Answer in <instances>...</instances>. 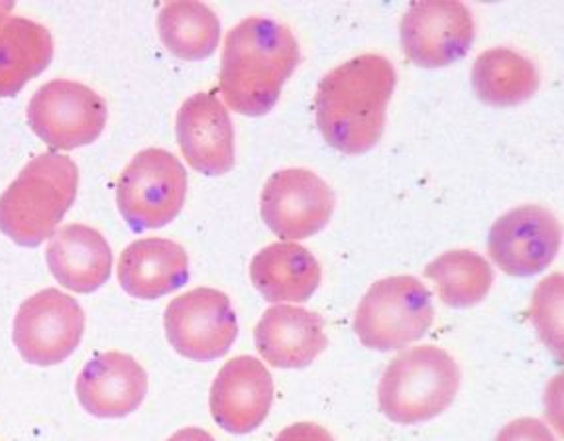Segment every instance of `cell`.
I'll use <instances>...</instances> for the list:
<instances>
[{
	"label": "cell",
	"instance_id": "1",
	"mask_svg": "<svg viewBox=\"0 0 564 441\" xmlns=\"http://www.w3.org/2000/svg\"><path fill=\"white\" fill-rule=\"evenodd\" d=\"M395 82L392 62L378 54L358 55L328 72L315 95V119L327 144L350 157L372 150L386 129Z\"/></svg>",
	"mask_w": 564,
	"mask_h": 441
},
{
	"label": "cell",
	"instance_id": "2",
	"mask_svg": "<svg viewBox=\"0 0 564 441\" xmlns=\"http://www.w3.org/2000/svg\"><path fill=\"white\" fill-rule=\"evenodd\" d=\"M300 62V44L290 28L262 17L242 20L223 47V99L245 117L268 115Z\"/></svg>",
	"mask_w": 564,
	"mask_h": 441
},
{
	"label": "cell",
	"instance_id": "3",
	"mask_svg": "<svg viewBox=\"0 0 564 441\" xmlns=\"http://www.w3.org/2000/svg\"><path fill=\"white\" fill-rule=\"evenodd\" d=\"M79 168L57 152L30 160L0 195V230L20 247L36 248L52 239L74 205Z\"/></svg>",
	"mask_w": 564,
	"mask_h": 441
},
{
	"label": "cell",
	"instance_id": "4",
	"mask_svg": "<svg viewBox=\"0 0 564 441\" xmlns=\"http://www.w3.org/2000/svg\"><path fill=\"white\" fill-rule=\"evenodd\" d=\"M460 388L455 358L435 345L403 351L386 368L378 385L383 416L401 426L429 422L453 405Z\"/></svg>",
	"mask_w": 564,
	"mask_h": 441
},
{
	"label": "cell",
	"instance_id": "5",
	"mask_svg": "<svg viewBox=\"0 0 564 441\" xmlns=\"http://www.w3.org/2000/svg\"><path fill=\"white\" fill-rule=\"evenodd\" d=\"M433 295L415 276H390L370 286L355 315V331L366 349H405L433 325Z\"/></svg>",
	"mask_w": 564,
	"mask_h": 441
},
{
	"label": "cell",
	"instance_id": "6",
	"mask_svg": "<svg viewBox=\"0 0 564 441\" xmlns=\"http://www.w3.org/2000/svg\"><path fill=\"white\" fill-rule=\"evenodd\" d=\"M187 195V172L172 152L147 148L124 168L117 184V205L134 233L172 223Z\"/></svg>",
	"mask_w": 564,
	"mask_h": 441
},
{
	"label": "cell",
	"instance_id": "7",
	"mask_svg": "<svg viewBox=\"0 0 564 441\" xmlns=\"http://www.w3.org/2000/svg\"><path fill=\"white\" fill-rule=\"evenodd\" d=\"M28 125L52 150L89 147L105 130L109 109L99 93L83 83L54 79L28 103Z\"/></svg>",
	"mask_w": 564,
	"mask_h": 441
},
{
	"label": "cell",
	"instance_id": "8",
	"mask_svg": "<svg viewBox=\"0 0 564 441\" xmlns=\"http://www.w3.org/2000/svg\"><path fill=\"white\" fill-rule=\"evenodd\" d=\"M85 331L79 302L57 288H47L22 302L14 318L12 341L20 357L36 367H54L72 357Z\"/></svg>",
	"mask_w": 564,
	"mask_h": 441
},
{
	"label": "cell",
	"instance_id": "9",
	"mask_svg": "<svg viewBox=\"0 0 564 441\" xmlns=\"http://www.w3.org/2000/svg\"><path fill=\"white\" fill-rule=\"evenodd\" d=\"M164 327L173 349L200 363L227 355L238 337L235 308L215 288H195L175 298L165 310Z\"/></svg>",
	"mask_w": 564,
	"mask_h": 441
},
{
	"label": "cell",
	"instance_id": "10",
	"mask_svg": "<svg viewBox=\"0 0 564 441\" xmlns=\"http://www.w3.org/2000/svg\"><path fill=\"white\" fill-rule=\"evenodd\" d=\"M260 212L275 237L310 239L327 227L335 212V193L319 175L288 168L270 175L260 195Z\"/></svg>",
	"mask_w": 564,
	"mask_h": 441
},
{
	"label": "cell",
	"instance_id": "11",
	"mask_svg": "<svg viewBox=\"0 0 564 441\" xmlns=\"http://www.w3.org/2000/svg\"><path fill=\"white\" fill-rule=\"evenodd\" d=\"M474 30L473 12L463 2H417L401 20V47L419 67H446L470 52Z\"/></svg>",
	"mask_w": 564,
	"mask_h": 441
},
{
	"label": "cell",
	"instance_id": "12",
	"mask_svg": "<svg viewBox=\"0 0 564 441\" xmlns=\"http://www.w3.org/2000/svg\"><path fill=\"white\" fill-rule=\"evenodd\" d=\"M563 243L555 215L539 205H521L491 225L488 250L510 276H535L553 265Z\"/></svg>",
	"mask_w": 564,
	"mask_h": 441
},
{
	"label": "cell",
	"instance_id": "13",
	"mask_svg": "<svg viewBox=\"0 0 564 441\" xmlns=\"http://www.w3.org/2000/svg\"><path fill=\"white\" fill-rule=\"evenodd\" d=\"M183 157L200 174L225 175L235 168V127L215 93H195L175 119Z\"/></svg>",
	"mask_w": 564,
	"mask_h": 441
},
{
	"label": "cell",
	"instance_id": "14",
	"mask_svg": "<svg viewBox=\"0 0 564 441\" xmlns=\"http://www.w3.org/2000/svg\"><path fill=\"white\" fill-rule=\"evenodd\" d=\"M273 400L270 370L250 355L230 358L210 386V413L228 433L254 432L260 428Z\"/></svg>",
	"mask_w": 564,
	"mask_h": 441
},
{
	"label": "cell",
	"instance_id": "15",
	"mask_svg": "<svg viewBox=\"0 0 564 441\" xmlns=\"http://www.w3.org/2000/svg\"><path fill=\"white\" fill-rule=\"evenodd\" d=\"M75 390L85 412L105 420L124 418L144 402L148 375L137 358L109 351L85 365Z\"/></svg>",
	"mask_w": 564,
	"mask_h": 441
},
{
	"label": "cell",
	"instance_id": "16",
	"mask_svg": "<svg viewBox=\"0 0 564 441\" xmlns=\"http://www.w3.org/2000/svg\"><path fill=\"white\" fill-rule=\"evenodd\" d=\"M256 349L275 368L310 367L328 347L319 313L297 305H273L254 330Z\"/></svg>",
	"mask_w": 564,
	"mask_h": 441
},
{
	"label": "cell",
	"instance_id": "17",
	"mask_svg": "<svg viewBox=\"0 0 564 441\" xmlns=\"http://www.w3.org/2000/svg\"><path fill=\"white\" fill-rule=\"evenodd\" d=\"M46 262L55 280L67 290L91 294L109 282L112 250L99 230L74 223L55 230Z\"/></svg>",
	"mask_w": 564,
	"mask_h": 441
},
{
	"label": "cell",
	"instance_id": "18",
	"mask_svg": "<svg viewBox=\"0 0 564 441\" xmlns=\"http://www.w3.org/2000/svg\"><path fill=\"white\" fill-rule=\"evenodd\" d=\"M189 280V257L175 240H134L119 258L122 290L138 300H158L172 294Z\"/></svg>",
	"mask_w": 564,
	"mask_h": 441
},
{
	"label": "cell",
	"instance_id": "19",
	"mask_svg": "<svg viewBox=\"0 0 564 441\" xmlns=\"http://www.w3.org/2000/svg\"><path fill=\"white\" fill-rule=\"evenodd\" d=\"M250 280L268 302H307L319 288L321 267L311 250L282 240L254 255Z\"/></svg>",
	"mask_w": 564,
	"mask_h": 441
},
{
	"label": "cell",
	"instance_id": "20",
	"mask_svg": "<svg viewBox=\"0 0 564 441\" xmlns=\"http://www.w3.org/2000/svg\"><path fill=\"white\" fill-rule=\"evenodd\" d=\"M54 60L50 30L22 17L0 19V99L19 95Z\"/></svg>",
	"mask_w": 564,
	"mask_h": 441
},
{
	"label": "cell",
	"instance_id": "21",
	"mask_svg": "<svg viewBox=\"0 0 564 441\" xmlns=\"http://www.w3.org/2000/svg\"><path fill=\"white\" fill-rule=\"evenodd\" d=\"M473 87L486 105L516 107L538 93V67L513 50L494 47L474 62Z\"/></svg>",
	"mask_w": 564,
	"mask_h": 441
},
{
	"label": "cell",
	"instance_id": "22",
	"mask_svg": "<svg viewBox=\"0 0 564 441\" xmlns=\"http://www.w3.org/2000/svg\"><path fill=\"white\" fill-rule=\"evenodd\" d=\"M158 32L173 55L197 62L219 47L220 22L203 2H167L158 14Z\"/></svg>",
	"mask_w": 564,
	"mask_h": 441
},
{
	"label": "cell",
	"instance_id": "23",
	"mask_svg": "<svg viewBox=\"0 0 564 441\" xmlns=\"http://www.w3.org/2000/svg\"><path fill=\"white\" fill-rule=\"evenodd\" d=\"M425 276L448 308H473L494 284L490 262L473 250H448L425 268Z\"/></svg>",
	"mask_w": 564,
	"mask_h": 441
},
{
	"label": "cell",
	"instance_id": "24",
	"mask_svg": "<svg viewBox=\"0 0 564 441\" xmlns=\"http://www.w3.org/2000/svg\"><path fill=\"white\" fill-rule=\"evenodd\" d=\"M563 275L549 276L531 302V320L539 337L556 357H563Z\"/></svg>",
	"mask_w": 564,
	"mask_h": 441
},
{
	"label": "cell",
	"instance_id": "25",
	"mask_svg": "<svg viewBox=\"0 0 564 441\" xmlns=\"http://www.w3.org/2000/svg\"><path fill=\"white\" fill-rule=\"evenodd\" d=\"M496 441H558L538 418H519L508 423Z\"/></svg>",
	"mask_w": 564,
	"mask_h": 441
},
{
	"label": "cell",
	"instance_id": "26",
	"mask_svg": "<svg viewBox=\"0 0 564 441\" xmlns=\"http://www.w3.org/2000/svg\"><path fill=\"white\" fill-rule=\"evenodd\" d=\"M275 441H335V438L319 423L300 422L288 426Z\"/></svg>",
	"mask_w": 564,
	"mask_h": 441
},
{
	"label": "cell",
	"instance_id": "27",
	"mask_svg": "<svg viewBox=\"0 0 564 441\" xmlns=\"http://www.w3.org/2000/svg\"><path fill=\"white\" fill-rule=\"evenodd\" d=\"M167 441H215V438L200 428H183Z\"/></svg>",
	"mask_w": 564,
	"mask_h": 441
}]
</instances>
